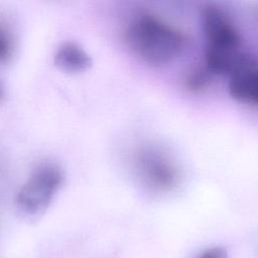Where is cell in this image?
<instances>
[{
    "mask_svg": "<svg viewBox=\"0 0 258 258\" xmlns=\"http://www.w3.org/2000/svg\"><path fill=\"white\" fill-rule=\"evenodd\" d=\"M127 40L142 59L152 64L171 61L183 47V37L178 30L148 15L133 22L127 31Z\"/></svg>",
    "mask_w": 258,
    "mask_h": 258,
    "instance_id": "cell-1",
    "label": "cell"
},
{
    "mask_svg": "<svg viewBox=\"0 0 258 258\" xmlns=\"http://www.w3.org/2000/svg\"><path fill=\"white\" fill-rule=\"evenodd\" d=\"M62 180L63 174L57 165H39L16 196L15 207L18 214L26 220L40 217L48 208Z\"/></svg>",
    "mask_w": 258,
    "mask_h": 258,
    "instance_id": "cell-2",
    "label": "cell"
},
{
    "mask_svg": "<svg viewBox=\"0 0 258 258\" xmlns=\"http://www.w3.org/2000/svg\"><path fill=\"white\" fill-rule=\"evenodd\" d=\"M203 30L208 46L240 47V36L223 11L216 7H207L202 12Z\"/></svg>",
    "mask_w": 258,
    "mask_h": 258,
    "instance_id": "cell-3",
    "label": "cell"
},
{
    "mask_svg": "<svg viewBox=\"0 0 258 258\" xmlns=\"http://www.w3.org/2000/svg\"><path fill=\"white\" fill-rule=\"evenodd\" d=\"M229 93L239 102L258 105V66L248 56L230 75Z\"/></svg>",
    "mask_w": 258,
    "mask_h": 258,
    "instance_id": "cell-4",
    "label": "cell"
},
{
    "mask_svg": "<svg viewBox=\"0 0 258 258\" xmlns=\"http://www.w3.org/2000/svg\"><path fill=\"white\" fill-rule=\"evenodd\" d=\"M141 171L154 186L162 189L172 187L177 181V171L161 155L147 152L142 155Z\"/></svg>",
    "mask_w": 258,
    "mask_h": 258,
    "instance_id": "cell-5",
    "label": "cell"
},
{
    "mask_svg": "<svg viewBox=\"0 0 258 258\" xmlns=\"http://www.w3.org/2000/svg\"><path fill=\"white\" fill-rule=\"evenodd\" d=\"M54 64L64 73H80L90 68L92 59L79 44L71 41L63 42L53 56Z\"/></svg>",
    "mask_w": 258,
    "mask_h": 258,
    "instance_id": "cell-6",
    "label": "cell"
},
{
    "mask_svg": "<svg viewBox=\"0 0 258 258\" xmlns=\"http://www.w3.org/2000/svg\"><path fill=\"white\" fill-rule=\"evenodd\" d=\"M14 52V37L6 23L0 20V64L10 60Z\"/></svg>",
    "mask_w": 258,
    "mask_h": 258,
    "instance_id": "cell-7",
    "label": "cell"
},
{
    "mask_svg": "<svg viewBox=\"0 0 258 258\" xmlns=\"http://www.w3.org/2000/svg\"><path fill=\"white\" fill-rule=\"evenodd\" d=\"M198 258H227V252L221 247L210 248L203 252Z\"/></svg>",
    "mask_w": 258,
    "mask_h": 258,
    "instance_id": "cell-8",
    "label": "cell"
},
{
    "mask_svg": "<svg viewBox=\"0 0 258 258\" xmlns=\"http://www.w3.org/2000/svg\"><path fill=\"white\" fill-rule=\"evenodd\" d=\"M207 81H208V77L204 73L197 72L191 75V77L188 80V84L191 88L198 89L203 87L207 83Z\"/></svg>",
    "mask_w": 258,
    "mask_h": 258,
    "instance_id": "cell-9",
    "label": "cell"
},
{
    "mask_svg": "<svg viewBox=\"0 0 258 258\" xmlns=\"http://www.w3.org/2000/svg\"><path fill=\"white\" fill-rule=\"evenodd\" d=\"M2 93H3V90H2V88H1V86H0V98H1V96H2Z\"/></svg>",
    "mask_w": 258,
    "mask_h": 258,
    "instance_id": "cell-10",
    "label": "cell"
}]
</instances>
